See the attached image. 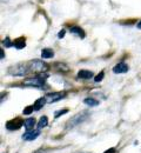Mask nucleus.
I'll return each instance as SVG.
<instances>
[{"instance_id": "f257e3e1", "label": "nucleus", "mask_w": 141, "mask_h": 153, "mask_svg": "<svg viewBox=\"0 0 141 153\" xmlns=\"http://www.w3.org/2000/svg\"><path fill=\"white\" fill-rule=\"evenodd\" d=\"M46 74H40V76H33V78H28L26 80H24V85L27 86H35L38 88H46L45 87V78Z\"/></svg>"}, {"instance_id": "f03ea898", "label": "nucleus", "mask_w": 141, "mask_h": 153, "mask_svg": "<svg viewBox=\"0 0 141 153\" xmlns=\"http://www.w3.org/2000/svg\"><path fill=\"white\" fill-rule=\"evenodd\" d=\"M87 117H88V113H87V112H81L79 114L74 115L73 118H71V119L67 121L66 128L69 130V128H73V127L77 126V125H80L81 123H83V121L87 119Z\"/></svg>"}, {"instance_id": "7ed1b4c3", "label": "nucleus", "mask_w": 141, "mask_h": 153, "mask_svg": "<svg viewBox=\"0 0 141 153\" xmlns=\"http://www.w3.org/2000/svg\"><path fill=\"white\" fill-rule=\"evenodd\" d=\"M30 72V67H26L24 64H18L13 67L10 68V73L12 76H26L27 73Z\"/></svg>"}, {"instance_id": "20e7f679", "label": "nucleus", "mask_w": 141, "mask_h": 153, "mask_svg": "<svg viewBox=\"0 0 141 153\" xmlns=\"http://www.w3.org/2000/svg\"><path fill=\"white\" fill-rule=\"evenodd\" d=\"M30 65V70L33 72H42L47 70V65L45 62H42L41 60H33L31 62H28Z\"/></svg>"}, {"instance_id": "39448f33", "label": "nucleus", "mask_w": 141, "mask_h": 153, "mask_svg": "<svg viewBox=\"0 0 141 153\" xmlns=\"http://www.w3.org/2000/svg\"><path fill=\"white\" fill-rule=\"evenodd\" d=\"M22 125H25V120H22L20 118H16V119H12V120L7 121L6 128L10 130V131H16V130H19Z\"/></svg>"}, {"instance_id": "423d86ee", "label": "nucleus", "mask_w": 141, "mask_h": 153, "mask_svg": "<svg viewBox=\"0 0 141 153\" xmlns=\"http://www.w3.org/2000/svg\"><path fill=\"white\" fill-rule=\"evenodd\" d=\"M65 93L63 92H53V93H49V94H46V101L52 104V102H55V101H59L62 98H65Z\"/></svg>"}, {"instance_id": "0eeeda50", "label": "nucleus", "mask_w": 141, "mask_h": 153, "mask_svg": "<svg viewBox=\"0 0 141 153\" xmlns=\"http://www.w3.org/2000/svg\"><path fill=\"white\" fill-rule=\"evenodd\" d=\"M39 134H40V130H31V131H26V133L22 135V139H24V140H28V141H31V140L37 139V138L39 137Z\"/></svg>"}, {"instance_id": "6e6552de", "label": "nucleus", "mask_w": 141, "mask_h": 153, "mask_svg": "<svg viewBox=\"0 0 141 153\" xmlns=\"http://www.w3.org/2000/svg\"><path fill=\"white\" fill-rule=\"evenodd\" d=\"M128 71V65L126 64V62H119V64H117L115 66H114V68H113V72L115 73V74H120V73H126Z\"/></svg>"}, {"instance_id": "1a4fd4ad", "label": "nucleus", "mask_w": 141, "mask_h": 153, "mask_svg": "<svg viewBox=\"0 0 141 153\" xmlns=\"http://www.w3.org/2000/svg\"><path fill=\"white\" fill-rule=\"evenodd\" d=\"M69 31H71V33H72V34H75V36H78V37H80L81 39L85 38V32H83V30H82L81 27H78V26H72Z\"/></svg>"}, {"instance_id": "9d476101", "label": "nucleus", "mask_w": 141, "mask_h": 153, "mask_svg": "<svg viewBox=\"0 0 141 153\" xmlns=\"http://www.w3.org/2000/svg\"><path fill=\"white\" fill-rule=\"evenodd\" d=\"M34 125H35V119H34V118H27V119H25V125H24V126H25L26 131L33 130Z\"/></svg>"}, {"instance_id": "9b49d317", "label": "nucleus", "mask_w": 141, "mask_h": 153, "mask_svg": "<svg viewBox=\"0 0 141 153\" xmlns=\"http://www.w3.org/2000/svg\"><path fill=\"white\" fill-rule=\"evenodd\" d=\"M93 76V73L91 72V71H87V70H81L78 72V78H80V79H91Z\"/></svg>"}, {"instance_id": "f8f14e48", "label": "nucleus", "mask_w": 141, "mask_h": 153, "mask_svg": "<svg viewBox=\"0 0 141 153\" xmlns=\"http://www.w3.org/2000/svg\"><path fill=\"white\" fill-rule=\"evenodd\" d=\"M53 56H54V52L51 48H44L41 51V58L42 59H48V58H52Z\"/></svg>"}, {"instance_id": "ddd939ff", "label": "nucleus", "mask_w": 141, "mask_h": 153, "mask_svg": "<svg viewBox=\"0 0 141 153\" xmlns=\"http://www.w3.org/2000/svg\"><path fill=\"white\" fill-rule=\"evenodd\" d=\"M46 102H47V101H46V98H45V97H44V98H39L38 100H35V102H34V105H33V106H34V110H35V111H39Z\"/></svg>"}, {"instance_id": "4468645a", "label": "nucleus", "mask_w": 141, "mask_h": 153, "mask_svg": "<svg viewBox=\"0 0 141 153\" xmlns=\"http://www.w3.org/2000/svg\"><path fill=\"white\" fill-rule=\"evenodd\" d=\"M13 46L17 48V50H21L26 46V41H25V38H19L17 39L14 42H13Z\"/></svg>"}, {"instance_id": "2eb2a0df", "label": "nucleus", "mask_w": 141, "mask_h": 153, "mask_svg": "<svg viewBox=\"0 0 141 153\" xmlns=\"http://www.w3.org/2000/svg\"><path fill=\"white\" fill-rule=\"evenodd\" d=\"M83 102H85L86 105L91 106V107H94V106H98V105H99V101H98L97 99H94V98H86V99L83 100Z\"/></svg>"}, {"instance_id": "dca6fc26", "label": "nucleus", "mask_w": 141, "mask_h": 153, "mask_svg": "<svg viewBox=\"0 0 141 153\" xmlns=\"http://www.w3.org/2000/svg\"><path fill=\"white\" fill-rule=\"evenodd\" d=\"M47 125H48V119H47V117L42 115L40 119H39V123H38V128H39V130H41V128L46 127Z\"/></svg>"}, {"instance_id": "f3484780", "label": "nucleus", "mask_w": 141, "mask_h": 153, "mask_svg": "<svg viewBox=\"0 0 141 153\" xmlns=\"http://www.w3.org/2000/svg\"><path fill=\"white\" fill-rule=\"evenodd\" d=\"M2 44L5 45V47H11V46H13V42L11 41V39L8 38V37H7V38H5V39H4V41H2Z\"/></svg>"}, {"instance_id": "a211bd4d", "label": "nucleus", "mask_w": 141, "mask_h": 153, "mask_svg": "<svg viewBox=\"0 0 141 153\" xmlns=\"http://www.w3.org/2000/svg\"><path fill=\"white\" fill-rule=\"evenodd\" d=\"M33 110H34V106H27V107L24 110V114L25 115L31 114V113L33 112Z\"/></svg>"}, {"instance_id": "6ab92c4d", "label": "nucleus", "mask_w": 141, "mask_h": 153, "mask_svg": "<svg viewBox=\"0 0 141 153\" xmlns=\"http://www.w3.org/2000/svg\"><path fill=\"white\" fill-rule=\"evenodd\" d=\"M103 76H105V72H103V71H101L100 73L94 78V81H95V82H99V81H101V80L103 79Z\"/></svg>"}, {"instance_id": "aec40b11", "label": "nucleus", "mask_w": 141, "mask_h": 153, "mask_svg": "<svg viewBox=\"0 0 141 153\" xmlns=\"http://www.w3.org/2000/svg\"><path fill=\"white\" fill-rule=\"evenodd\" d=\"M67 112H68V110H60V111H57V112L54 113V117H55V118H59L60 115L65 114V113H67Z\"/></svg>"}, {"instance_id": "412c9836", "label": "nucleus", "mask_w": 141, "mask_h": 153, "mask_svg": "<svg viewBox=\"0 0 141 153\" xmlns=\"http://www.w3.org/2000/svg\"><path fill=\"white\" fill-rule=\"evenodd\" d=\"M65 33H66V31H65V30H61L60 32H59V33H58V38H63V37H65Z\"/></svg>"}, {"instance_id": "4be33fe9", "label": "nucleus", "mask_w": 141, "mask_h": 153, "mask_svg": "<svg viewBox=\"0 0 141 153\" xmlns=\"http://www.w3.org/2000/svg\"><path fill=\"white\" fill-rule=\"evenodd\" d=\"M103 153H115V149H109V150L105 151Z\"/></svg>"}, {"instance_id": "5701e85b", "label": "nucleus", "mask_w": 141, "mask_h": 153, "mask_svg": "<svg viewBox=\"0 0 141 153\" xmlns=\"http://www.w3.org/2000/svg\"><path fill=\"white\" fill-rule=\"evenodd\" d=\"M137 27H138V28H140V30H141V21H139V22L137 24Z\"/></svg>"}, {"instance_id": "b1692460", "label": "nucleus", "mask_w": 141, "mask_h": 153, "mask_svg": "<svg viewBox=\"0 0 141 153\" xmlns=\"http://www.w3.org/2000/svg\"><path fill=\"white\" fill-rule=\"evenodd\" d=\"M0 53H1V59H4V51L1 50V51H0Z\"/></svg>"}]
</instances>
